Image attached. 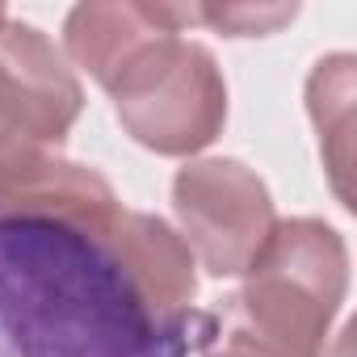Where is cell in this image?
I'll return each mask as SVG.
<instances>
[{"instance_id": "cell-1", "label": "cell", "mask_w": 357, "mask_h": 357, "mask_svg": "<svg viewBox=\"0 0 357 357\" xmlns=\"http://www.w3.org/2000/svg\"><path fill=\"white\" fill-rule=\"evenodd\" d=\"M194 252L101 172L43 151L0 176V357H190Z\"/></svg>"}, {"instance_id": "cell-2", "label": "cell", "mask_w": 357, "mask_h": 357, "mask_svg": "<svg viewBox=\"0 0 357 357\" xmlns=\"http://www.w3.org/2000/svg\"><path fill=\"white\" fill-rule=\"evenodd\" d=\"M240 290L206 311L202 357H324L349 294V248L324 219H278Z\"/></svg>"}, {"instance_id": "cell-3", "label": "cell", "mask_w": 357, "mask_h": 357, "mask_svg": "<svg viewBox=\"0 0 357 357\" xmlns=\"http://www.w3.org/2000/svg\"><path fill=\"white\" fill-rule=\"evenodd\" d=\"M122 130L172 160L206 151L227 122V80L215 55L185 34H160L105 84Z\"/></svg>"}, {"instance_id": "cell-4", "label": "cell", "mask_w": 357, "mask_h": 357, "mask_svg": "<svg viewBox=\"0 0 357 357\" xmlns=\"http://www.w3.org/2000/svg\"><path fill=\"white\" fill-rule=\"evenodd\" d=\"M172 211L185 248L215 278H240L278 227L269 185L231 155L190 160L172 176Z\"/></svg>"}, {"instance_id": "cell-5", "label": "cell", "mask_w": 357, "mask_h": 357, "mask_svg": "<svg viewBox=\"0 0 357 357\" xmlns=\"http://www.w3.org/2000/svg\"><path fill=\"white\" fill-rule=\"evenodd\" d=\"M0 109L47 151H59L84 109V89L63 51L38 26L17 17L0 22Z\"/></svg>"}, {"instance_id": "cell-6", "label": "cell", "mask_w": 357, "mask_h": 357, "mask_svg": "<svg viewBox=\"0 0 357 357\" xmlns=\"http://www.w3.org/2000/svg\"><path fill=\"white\" fill-rule=\"evenodd\" d=\"M198 26L194 5H76L63 22V59L89 72L101 89L160 34H185Z\"/></svg>"}, {"instance_id": "cell-7", "label": "cell", "mask_w": 357, "mask_h": 357, "mask_svg": "<svg viewBox=\"0 0 357 357\" xmlns=\"http://www.w3.org/2000/svg\"><path fill=\"white\" fill-rule=\"evenodd\" d=\"M353 97H357V63L353 55L336 51L324 55L307 76V114L319 135V155L328 181L344 206H353L349 172H353Z\"/></svg>"}, {"instance_id": "cell-8", "label": "cell", "mask_w": 357, "mask_h": 357, "mask_svg": "<svg viewBox=\"0 0 357 357\" xmlns=\"http://www.w3.org/2000/svg\"><path fill=\"white\" fill-rule=\"evenodd\" d=\"M198 26H211L227 38H261L298 17V5H194Z\"/></svg>"}, {"instance_id": "cell-9", "label": "cell", "mask_w": 357, "mask_h": 357, "mask_svg": "<svg viewBox=\"0 0 357 357\" xmlns=\"http://www.w3.org/2000/svg\"><path fill=\"white\" fill-rule=\"evenodd\" d=\"M5 17H9V13H5V9H0V22H5Z\"/></svg>"}]
</instances>
